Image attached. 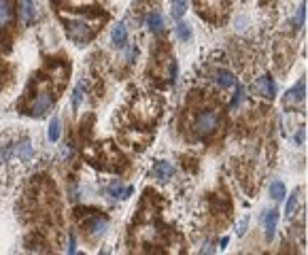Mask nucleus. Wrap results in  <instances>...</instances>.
Masks as SVG:
<instances>
[{"label": "nucleus", "instance_id": "1", "mask_svg": "<svg viewBox=\"0 0 308 255\" xmlns=\"http://www.w3.org/2000/svg\"><path fill=\"white\" fill-rule=\"evenodd\" d=\"M66 30L77 45H85L94 39V28L88 26L83 19H66Z\"/></svg>", "mask_w": 308, "mask_h": 255}, {"label": "nucleus", "instance_id": "2", "mask_svg": "<svg viewBox=\"0 0 308 255\" xmlns=\"http://www.w3.org/2000/svg\"><path fill=\"white\" fill-rule=\"evenodd\" d=\"M217 124H219L217 113H215V111H202L196 117V122H193V132H196V136L206 138V136H211V134L215 132Z\"/></svg>", "mask_w": 308, "mask_h": 255}, {"label": "nucleus", "instance_id": "3", "mask_svg": "<svg viewBox=\"0 0 308 255\" xmlns=\"http://www.w3.org/2000/svg\"><path fill=\"white\" fill-rule=\"evenodd\" d=\"M157 113H160V104H157L153 98H140L138 102L134 104V115L140 119L142 124H149V122H153V119L157 117Z\"/></svg>", "mask_w": 308, "mask_h": 255}, {"label": "nucleus", "instance_id": "4", "mask_svg": "<svg viewBox=\"0 0 308 255\" xmlns=\"http://www.w3.org/2000/svg\"><path fill=\"white\" fill-rule=\"evenodd\" d=\"M251 91H255V94H260L264 98H270V100H272L274 94H276V83H274V79H272L270 75H264L255 83H251Z\"/></svg>", "mask_w": 308, "mask_h": 255}, {"label": "nucleus", "instance_id": "5", "mask_svg": "<svg viewBox=\"0 0 308 255\" xmlns=\"http://www.w3.org/2000/svg\"><path fill=\"white\" fill-rule=\"evenodd\" d=\"M53 106V98L49 96V94H39L37 98H34V102H32V106H30V115L32 117H43L45 113L49 111Z\"/></svg>", "mask_w": 308, "mask_h": 255}, {"label": "nucleus", "instance_id": "6", "mask_svg": "<svg viewBox=\"0 0 308 255\" xmlns=\"http://www.w3.org/2000/svg\"><path fill=\"white\" fill-rule=\"evenodd\" d=\"M304 98H306V81L300 79L291 89H287V94H285V104L287 102L300 104V102H304Z\"/></svg>", "mask_w": 308, "mask_h": 255}, {"label": "nucleus", "instance_id": "7", "mask_svg": "<svg viewBox=\"0 0 308 255\" xmlns=\"http://www.w3.org/2000/svg\"><path fill=\"white\" fill-rule=\"evenodd\" d=\"M175 174V166L166 160H157L155 166H153V176L157 181H168L170 176Z\"/></svg>", "mask_w": 308, "mask_h": 255}, {"label": "nucleus", "instance_id": "8", "mask_svg": "<svg viewBox=\"0 0 308 255\" xmlns=\"http://www.w3.org/2000/svg\"><path fill=\"white\" fill-rule=\"evenodd\" d=\"M111 42H113V47H126V42H128V30H126V24L124 21H119V24L113 26V32H111Z\"/></svg>", "mask_w": 308, "mask_h": 255}, {"label": "nucleus", "instance_id": "9", "mask_svg": "<svg viewBox=\"0 0 308 255\" xmlns=\"http://www.w3.org/2000/svg\"><path fill=\"white\" fill-rule=\"evenodd\" d=\"M106 225H109V221H106L104 217H100V215H94L91 219L85 221V228L89 230L91 236H102V234L106 232Z\"/></svg>", "mask_w": 308, "mask_h": 255}, {"label": "nucleus", "instance_id": "10", "mask_svg": "<svg viewBox=\"0 0 308 255\" xmlns=\"http://www.w3.org/2000/svg\"><path fill=\"white\" fill-rule=\"evenodd\" d=\"M106 194H109L111 198H119V200H128L132 194H134V187H121V183L115 181V183H111L109 189H106Z\"/></svg>", "mask_w": 308, "mask_h": 255}, {"label": "nucleus", "instance_id": "11", "mask_svg": "<svg viewBox=\"0 0 308 255\" xmlns=\"http://www.w3.org/2000/svg\"><path fill=\"white\" fill-rule=\"evenodd\" d=\"M276 223H278V212L276 211H266V215H264V225H266V238L268 240L274 238Z\"/></svg>", "mask_w": 308, "mask_h": 255}, {"label": "nucleus", "instance_id": "12", "mask_svg": "<svg viewBox=\"0 0 308 255\" xmlns=\"http://www.w3.org/2000/svg\"><path fill=\"white\" fill-rule=\"evenodd\" d=\"M147 28L151 30L153 34H162L164 32V17H162V13H149L147 15Z\"/></svg>", "mask_w": 308, "mask_h": 255}, {"label": "nucleus", "instance_id": "13", "mask_svg": "<svg viewBox=\"0 0 308 255\" xmlns=\"http://www.w3.org/2000/svg\"><path fill=\"white\" fill-rule=\"evenodd\" d=\"M215 81H217V85L221 89H227V87H232V85H234L236 77H234V73H230V70H217Z\"/></svg>", "mask_w": 308, "mask_h": 255}, {"label": "nucleus", "instance_id": "14", "mask_svg": "<svg viewBox=\"0 0 308 255\" xmlns=\"http://www.w3.org/2000/svg\"><path fill=\"white\" fill-rule=\"evenodd\" d=\"M37 15V4L34 0H21V17H24V24H30Z\"/></svg>", "mask_w": 308, "mask_h": 255}, {"label": "nucleus", "instance_id": "15", "mask_svg": "<svg viewBox=\"0 0 308 255\" xmlns=\"http://www.w3.org/2000/svg\"><path fill=\"white\" fill-rule=\"evenodd\" d=\"M13 19V6H11V0H0V28L11 24Z\"/></svg>", "mask_w": 308, "mask_h": 255}, {"label": "nucleus", "instance_id": "16", "mask_svg": "<svg viewBox=\"0 0 308 255\" xmlns=\"http://www.w3.org/2000/svg\"><path fill=\"white\" fill-rule=\"evenodd\" d=\"M268 191H270V198L274 202H281L283 198H285V194H287V189H285V185L281 181H272L270 183V187H268Z\"/></svg>", "mask_w": 308, "mask_h": 255}, {"label": "nucleus", "instance_id": "17", "mask_svg": "<svg viewBox=\"0 0 308 255\" xmlns=\"http://www.w3.org/2000/svg\"><path fill=\"white\" fill-rule=\"evenodd\" d=\"M185 11H187V0H173L170 2V15L175 19H181L185 15Z\"/></svg>", "mask_w": 308, "mask_h": 255}, {"label": "nucleus", "instance_id": "18", "mask_svg": "<svg viewBox=\"0 0 308 255\" xmlns=\"http://www.w3.org/2000/svg\"><path fill=\"white\" fill-rule=\"evenodd\" d=\"M176 34H178V39H181V41H189V39H191V28H189V24H185V21L178 19V24H176Z\"/></svg>", "mask_w": 308, "mask_h": 255}, {"label": "nucleus", "instance_id": "19", "mask_svg": "<svg viewBox=\"0 0 308 255\" xmlns=\"http://www.w3.org/2000/svg\"><path fill=\"white\" fill-rule=\"evenodd\" d=\"M60 119H51V124H49V140H51V143H55V140L60 138Z\"/></svg>", "mask_w": 308, "mask_h": 255}, {"label": "nucleus", "instance_id": "20", "mask_svg": "<svg viewBox=\"0 0 308 255\" xmlns=\"http://www.w3.org/2000/svg\"><path fill=\"white\" fill-rule=\"evenodd\" d=\"M83 96H85V85L79 83L77 87H75V91H73V109H79V104H81Z\"/></svg>", "mask_w": 308, "mask_h": 255}, {"label": "nucleus", "instance_id": "21", "mask_svg": "<svg viewBox=\"0 0 308 255\" xmlns=\"http://www.w3.org/2000/svg\"><path fill=\"white\" fill-rule=\"evenodd\" d=\"M17 155L21 160H30L32 155H34V149H32V145L30 143H21L19 147H17Z\"/></svg>", "mask_w": 308, "mask_h": 255}, {"label": "nucleus", "instance_id": "22", "mask_svg": "<svg viewBox=\"0 0 308 255\" xmlns=\"http://www.w3.org/2000/svg\"><path fill=\"white\" fill-rule=\"evenodd\" d=\"M304 21H306V2H302V4H300V9H298V15H296V30H302Z\"/></svg>", "mask_w": 308, "mask_h": 255}, {"label": "nucleus", "instance_id": "23", "mask_svg": "<svg viewBox=\"0 0 308 255\" xmlns=\"http://www.w3.org/2000/svg\"><path fill=\"white\" fill-rule=\"evenodd\" d=\"M296 207H298V191H293V194L289 196V200H287V207H285V212H287V217L293 215Z\"/></svg>", "mask_w": 308, "mask_h": 255}, {"label": "nucleus", "instance_id": "24", "mask_svg": "<svg viewBox=\"0 0 308 255\" xmlns=\"http://www.w3.org/2000/svg\"><path fill=\"white\" fill-rule=\"evenodd\" d=\"M240 100H242V87H240V85H236V94H234L232 102H230V109H236V106L240 104Z\"/></svg>", "mask_w": 308, "mask_h": 255}, {"label": "nucleus", "instance_id": "25", "mask_svg": "<svg viewBox=\"0 0 308 255\" xmlns=\"http://www.w3.org/2000/svg\"><path fill=\"white\" fill-rule=\"evenodd\" d=\"M247 225H249V219H240L238 221V228H236V236H245V232H247Z\"/></svg>", "mask_w": 308, "mask_h": 255}, {"label": "nucleus", "instance_id": "26", "mask_svg": "<svg viewBox=\"0 0 308 255\" xmlns=\"http://www.w3.org/2000/svg\"><path fill=\"white\" fill-rule=\"evenodd\" d=\"M75 251H77V243H75V236H73V234H70V236H68V253L73 255Z\"/></svg>", "mask_w": 308, "mask_h": 255}, {"label": "nucleus", "instance_id": "27", "mask_svg": "<svg viewBox=\"0 0 308 255\" xmlns=\"http://www.w3.org/2000/svg\"><path fill=\"white\" fill-rule=\"evenodd\" d=\"M302 138H304V128H300L298 134H296V143H298V145H302Z\"/></svg>", "mask_w": 308, "mask_h": 255}]
</instances>
